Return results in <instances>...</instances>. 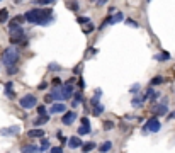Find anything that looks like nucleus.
<instances>
[{"instance_id":"obj_33","label":"nucleus","mask_w":175,"mask_h":153,"mask_svg":"<svg viewBox=\"0 0 175 153\" xmlns=\"http://www.w3.org/2000/svg\"><path fill=\"white\" fill-rule=\"evenodd\" d=\"M49 153H63V148H61V146H53Z\"/></svg>"},{"instance_id":"obj_40","label":"nucleus","mask_w":175,"mask_h":153,"mask_svg":"<svg viewBox=\"0 0 175 153\" xmlns=\"http://www.w3.org/2000/svg\"><path fill=\"white\" fill-rule=\"evenodd\" d=\"M44 101H46V102H53V99H51V96H49V94H48V96L44 97Z\"/></svg>"},{"instance_id":"obj_21","label":"nucleus","mask_w":175,"mask_h":153,"mask_svg":"<svg viewBox=\"0 0 175 153\" xmlns=\"http://www.w3.org/2000/svg\"><path fill=\"white\" fill-rule=\"evenodd\" d=\"M111 148H112V143H111V141H104L101 146H99V151L107 153V151H111Z\"/></svg>"},{"instance_id":"obj_32","label":"nucleus","mask_w":175,"mask_h":153,"mask_svg":"<svg viewBox=\"0 0 175 153\" xmlns=\"http://www.w3.org/2000/svg\"><path fill=\"white\" fill-rule=\"evenodd\" d=\"M77 20H78V24H89V22H90L89 17H78Z\"/></svg>"},{"instance_id":"obj_26","label":"nucleus","mask_w":175,"mask_h":153,"mask_svg":"<svg viewBox=\"0 0 175 153\" xmlns=\"http://www.w3.org/2000/svg\"><path fill=\"white\" fill-rule=\"evenodd\" d=\"M168 58H170L168 53H161V55H156L155 56V60H158V61H167Z\"/></svg>"},{"instance_id":"obj_1","label":"nucleus","mask_w":175,"mask_h":153,"mask_svg":"<svg viewBox=\"0 0 175 153\" xmlns=\"http://www.w3.org/2000/svg\"><path fill=\"white\" fill-rule=\"evenodd\" d=\"M24 19L31 24H37V26H46L51 22V10L49 9H31L26 12Z\"/></svg>"},{"instance_id":"obj_17","label":"nucleus","mask_w":175,"mask_h":153,"mask_svg":"<svg viewBox=\"0 0 175 153\" xmlns=\"http://www.w3.org/2000/svg\"><path fill=\"white\" fill-rule=\"evenodd\" d=\"M94 148H97V145H95L94 141H89V143H83V145H82V151H83V153L92 151Z\"/></svg>"},{"instance_id":"obj_6","label":"nucleus","mask_w":175,"mask_h":153,"mask_svg":"<svg viewBox=\"0 0 175 153\" xmlns=\"http://www.w3.org/2000/svg\"><path fill=\"white\" fill-rule=\"evenodd\" d=\"M20 133V126L14 124V126H9V128H2L0 129V134L2 136H15Z\"/></svg>"},{"instance_id":"obj_16","label":"nucleus","mask_w":175,"mask_h":153,"mask_svg":"<svg viewBox=\"0 0 175 153\" xmlns=\"http://www.w3.org/2000/svg\"><path fill=\"white\" fill-rule=\"evenodd\" d=\"M5 96L9 99H15V92L12 90V82H7L5 84Z\"/></svg>"},{"instance_id":"obj_11","label":"nucleus","mask_w":175,"mask_h":153,"mask_svg":"<svg viewBox=\"0 0 175 153\" xmlns=\"http://www.w3.org/2000/svg\"><path fill=\"white\" fill-rule=\"evenodd\" d=\"M49 112L51 114H60V112H65V104L63 102H56L49 107Z\"/></svg>"},{"instance_id":"obj_28","label":"nucleus","mask_w":175,"mask_h":153,"mask_svg":"<svg viewBox=\"0 0 175 153\" xmlns=\"http://www.w3.org/2000/svg\"><path fill=\"white\" fill-rule=\"evenodd\" d=\"M112 128H114L112 121H104V129H112Z\"/></svg>"},{"instance_id":"obj_29","label":"nucleus","mask_w":175,"mask_h":153,"mask_svg":"<svg viewBox=\"0 0 175 153\" xmlns=\"http://www.w3.org/2000/svg\"><path fill=\"white\" fill-rule=\"evenodd\" d=\"M37 114H39V116H46V107L39 106V107H37Z\"/></svg>"},{"instance_id":"obj_14","label":"nucleus","mask_w":175,"mask_h":153,"mask_svg":"<svg viewBox=\"0 0 175 153\" xmlns=\"http://www.w3.org/2000/svg\"><path fill=\"white\" fill-rule=\"evenodd\" d=\"M44 131L43 129H29L27 131V136L29 138H43Z\"/></svg>"},{"instance_id":"obj_35","label":"nucleus","mask_w":175,"mask_h":153,"mask_svg":"<svg viewBox=\"0 0 175 153\" xmlns=\"http://www.w3.org/2000/svg\"><path fill=\"white\" fill-rule=\"evenodd\" d=\"M75 101H77V102H82V101H83L82 92H75Z\"/></svg>"},{"instance_id":"obj_41","label":"nucleus","mask_w":175,"mask_h":153,"mask_svg":"<svg viewBox=\"0 0 175 153\" xmlns=\"http://www.w3.org/2000/svg\"><path fill=\"white\" fill-rule=\"evenodd\" d=\"M53 84H55V85H60V78H58V77L53 78Z\"/></svg>"},{"instance_id":"obj_42","label":"nucleus","mask_w":175,"mask_h":153,"mask_svg":"<svg viewBox=\"0 0 175 153\" xmlns=\"http://www.w3.org/2000/svg\"><path fill=\"white\" fill-rule=\"evenodd\" d=\"M173 117H175V111H173V112H170V114H168V119H173Z\"/></svg>"},{"instance_id":"obj_7","label":"nucleus","mask_w":175,"mask_h":153,"mask_svg":"<svg viewBox=\"0 0 175 153\" xmlns=\"http://www.w3.org/2000/svg\"><path fill=\"white\" fill-rule=\"evenodd\" d=\"M77 119V112H73V111H68V112H65L63 119H61V123H63L65 126H70L72 123Z\"/></svg>"},{"instance_id":"obj_20","label":"nucleus","mask_w":175,"mask_h":153,"mask_svg":"<svg viewBox=\"0 0 175 153\" xmlns=\"http://www.w3.org/2000/svg\"><path fill=\"white\" fill-rule=\"evenodd\" d=\"M101 97H102V90L97 89V90H95V94H94V97H92V101H90V104H92V106H97L99 104V99H101Z\"/></svg>"},{"instance_id":"obj_19","label":"nucleus","mask_w":175,"mask_h":153,"mask_svg":"<svg viewBox=\"0 0 175 153\" xmlns=\"http://www.w3.org/2000/svg\"><path fill=\"white\" fill-rule=\"evenodd\" d=\"M61 90H63V97L66 99V97H72V94H73V87L72 85H63L61 87Z\"/></svg>"},{"instance_id":"obj_37","label":"nucleus","mask_w":175,"mask_h":153,"mask_svg":"<svg viewBox=\"0 0 175 153\" xmlns=\"http://www.w3.org/2000/svg\"><path fill=\"white\" fill-rule=\"evenodd\" d=\"M68 7H70L72 10H78V9H80V5H78V3H73V2H70Z\"/></svg>"},{"instance_id":"obj_36","label":"nucleus","mask_w":175,"mask_h":153,"mask_svg":"<svg viewBox=\"0 0 175 153\" xmlns=\"http://www.w3.org/2000/svg\"><path fill=\"white\" fill-rule=\"evenodd\" d=\"M80 121H82V126H85V128H90V121H89V119H87V117H82Z\"/></svg>"},{"instance_id":"obj_3","label":"nucleus","mask_w":175,"mask_h":153,"mask_svg":"<svg viewBox=\"0 0 175 153\" xmlns=\"http://www.w3.org/2000/svg\"><path fill=\"white\" fill-rule=\"evenodd\" d=\"M19 104L22 109H32V107H36V104H37V97L34 94H26V96L19 101Z\"/></svg>"},{"instance_id":"obj_38","label":"nucleus","mask_w":175,"mask_h":153,"mask_svg":"<svg viewBox=\"0 0 175 153\" xmlns=\"http://www.w3.org/2000/svg\"><path fill=\"white\" fill-rule=\"evenodd\" d=\"M7 72H9V75H14V73H17V68H15V67H9V68H7Z\"/></svg>"},{"instance_id":"obj_13","label":"nucleus","mask_w":175,"mask_h":153,"mask_svg":"<svg viewBox=\"0 0 175 153\" xmlns=\"http://www.w3.org/2000/svg\"><path fill=\"white\" fill-rule=\"evenodd\" d=\"M123 19H124L123 12H116L114 15H111V17H109V24H118V22H121Z\"/></svg>"},{"instance_id":"obj_25","label":"nucleus","mask_w":175,"mask_h":153,"mask_svg":"<svg viewBox=\"0 0 175 153\" xmlns=\"http://www.w3.org/2000/svg\"><path fill=\"white\" fill-rule=\"evenodd\" d=\"M163 82H165V78H163V77L156 75V77H153V80H151V85H160V84H163Z\"/></svg>"},{"instance_id":"obj_24","label":"nucleus","mask_w":175,"mask_h":153,"mask_svg":"<svg viewBox=\"0 0 175 153\" xmlns=\"http://www.w3.org/2000/svg\"><path fill=\"white\" fill-rule=\"evenodd\" d=\"M39 150H41V151L49 150V141H48L46 138H41V146H39Z\"/></svg>"},{"instance_id":"obj_30","label":"nucleus","mask_w":175,"mask_h":153,"mask_svg":"<svg viewBox=\"0 0 175 153\" xmlns=\"http://www.w3.org/2000/svg\"><path fill=\"white\" fill-rule=\"evenodd\" d=\"M138 92H139V84L133 85V87H131V94H133V96H136Z\"/></svg>"},{"instance_id":"obj_31","label":"nucleus","mask_w":175,"mask_h":153,"mask_svg":"<svg viewBox=\"0 0 175 153\" xmlns=\"http://www.w3.org/2000/svg\"><path fill=\"white\" fill-rule=\"evenodd\" d=\"M126 24H128V26H131V27H138V22L133 20V19H126Z\"/></svg>"},{"instance_id":"obj_23","label":"nucleus","mask_w":175,"mask_h":153,"mask_svg":"<svg viewBox=\"0 0 175 153\" xmlns=\"http://www.w3.org/2000/svg\"><path fill=\"white\" fill-rule=\"evenodd\" d=\"M7 20H9V10L7 9H2L0 10V22H7Z\"/></svg>"},{"instance_id":"obj_27","label":"nucleus","mask_w":175,"mask_h":153,"mask_svg":"<svg viewBox=\"0 0 175 153\" xmlns=\"http://www.w3.org/2000/svg\"><path fill=\"white\" fill-rule=\"evenodd\" d=\"M89 133H90V128H85V126H82L80 129H78V133H77V134H78V138H80L82 134H89Z\"/></svg>"},{"instance_id":"obj_39","label":"nucleus","mask_w":175,"mask_h":153,"mask_svg":"<svg viewBox=\"0 0 175 153\" xmlns=\"http://www.w3.org/2000/svg\"><path fill=\"white\" fill-rule=\"evenodd\" d=\"M80 72H82V65H78V67L73 68V73H80Z\"/></svg>"},{"instance_id":"obj_15","label":"nucleus","mask_w":175,"mask_h":153,"mask_svg":"<svg viewBox=\"0 0 175 153\" xmlns=\"http://www.w3.org/2000/svg\"><path fill=\"white\" fill-rule=\"evenodd\" d=\"M48 119H49V116L46 114V116H39V117H36V121H32V123H34V126L37 128V126L46 124V123H48Z\"/></svg>"},{"instance_id":"obj_10","label":"nucleus","mask_w":175,"mask_h":153,"mask_svg":"<svg viewBox=\"0 0 175 153\" xmlns=\"http://www.w3.org/2000/svg\"><path fill=\"white\" fill-rule=\"evenodd\" d=\"M82 145H83V143H82V139L78 138V136H72V138L68 139V146L72 148V150H77V148L82 146Z\"/></svg>"},{"instance_id":"obj_4","label":"nucleus","mask_w":175,"mask_h":153,"mask_svg":"<svg viewBox=\"0 0 175 153\" xmlns=\"http://www.w3.org/2000/svg\"><path fill=\"white\" fill-rule=\"evenodd\" d=\"M160 128H161V124H160V121H158L156 117H151L150 121H146V124L143 126V133H158L160 131Z\"/></svg>"},{"instance_id":"obj_12","label":"nucleus","mask_w":175,"mask_h":153,"mask_svg":"<svg viewBox=\"0 0 175 153\" xmlns=\"http://www.w3.org/2000/svg\"><path fill=\"white\" fill-rule=\"evenodd\" d=\"M20 151L22 153H39V146H36V145H22V148H20Z\"/></svg>"},{"instance_id":"obj_9","label":"nucleus","mask_w":175,"mask_h":153,"mask_svg":"<svg viewBox=\"0 0 175 153\" xmlns=\"http://www.w3.org/2000/svg\"><path fill=\"white\" fill-rule=\"evenodd\" d=\"M49 96H51V99L53 101H58V102H61L63 101V90L60 89V87H53L51 89V94H49Z\"/></svg>"},{"instance_id":"obj_8","label":"nucleus","mask_w":175,"mask_h":153,"mask_svg":"<svg viewBox=\"0 0 175 153\" xmlns=\"http://www.w3.org/2000/svg\"><path fill=\"white\" fill-rule=\"evenodd\" d=\"M24 15H17V17H14V19H10V24H9V29L10 31H14V29H19L20 27V24H24Z\"/></svg>"},{"instance_id":"obj_22","label":"nucleus","mask_w":175,"mask_h":153,"mask_svg":"<svg viewBox=\"0 0 175 153\" xmlns=\"http://www.w3.org/2000/svg\"><path fill=\"white\" fill-rule=\"evenodd\" d=\"M102 112H104V106L102 104H97V106L92 107V114L94 116H101Z\"/></svg>"},{"instance_id":"obj_18","label":"nucleus","mask_w":175,"mask_h":153,"mask_svg":"<svg viewBox=\"0 0 175 153\" xmlns=\"http://www.w3.org/2000/svg\"><path fill=\"white\" fill-rule=\"evenodd\" d=\"M153 112H155L156 116H165L167 112H168V109H167V106H155Z\"/></svg>"},{"instance_id":"obj_34","label":"nucleus","mask_w":175,"mask_h":153,"mask_svg":"<svg viewBox=\"0 0 175 153\" xmlns=\"http://www.w3.org/2000/svg\"><path fill=\"white\" fill-rule=\"evenodd\" d=\"M49 70H53V72H60V65H56V63H51V65H49Z\"/></svg>"},{"instance_id":"obj_2","label":"nucleus","mask_w":175,"mask_h":153,"mask_svg":"<svg viewBox=\"0 0 175 153\" xmlns=\"http://www.w3.org/2000/svg\"><path fill=\"white\" fill-rule=\"evenodd\" d=\"M19 60V51L15 48H7L2 55V61L5 67H14Z\"/></svg>"},{"instance_id":"obj_5","label":"nucleus","mask_w":175,"mask_h":153,"mask_svg":"<svg viewBox=\"0 0 175 153\" xmlns=\"http://www.w3.org/2000/svg\"><path fill=\"white\" fill-rule=\"evenodd\" d=\"M26 36H24V29L19 27V29H14V31H10V43L15 44V43H22L26 44Z\"/></svg>"}]
</instances>
